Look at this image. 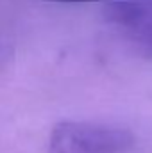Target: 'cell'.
Masks as SVG:
<instances>
[{"instance_id": "1", "label": "cell", "mask_w": 152, "mask_h": 153, "mask_svg": "<svg viewBox=\"0 0 152 153\" xmlns=\"http://www.w3.org/2000/svg\"><path fill=\"white\" fill-rule=\"evenodd\" d=\"M134 144L131 130L91 121H61L48 135V153H125Z\"/></svg>"}, {"instance_id": "2", "label": "cell", "mask_w": 152, "mask_h": 153, "mask_svg": "<svg viewBox=\"0 0 152 153\" xmlns=\"http://www.w3.org/2000/svg\"><path fill=\"white\" fill-rule=\"evenodd\" d=\"M104 16L127 43L152 59V0H106Z\"/></svg>"}]
</instances>
